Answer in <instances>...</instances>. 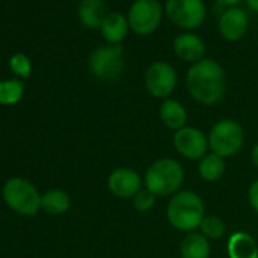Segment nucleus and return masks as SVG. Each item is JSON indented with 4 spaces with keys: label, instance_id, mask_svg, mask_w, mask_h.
I'll return each instance as SVG.
<instances>
[{
    "label": "nucleus",
    "instance_id": "obj_1",
    "mask_svg": "<svg viewBox=\"0 0 258 258\" xmlns=\"http://www.w3.org/2000/svg\"><path fill=\"white\" fill-rule=\"evenodd\" d=\"M185 85L190 96L202 105L219 103L226 91V75L223 67L210 58L195 62L185 76Z\"/></svg>",
    "mask_w": 258,
    "mask_h": 258
},
{
    "label": "nucleus",
    "instance_id": "obj_2",
    "mask_svg": "<svg viewBox=\"0 0 258 258\" xmlns=\"http://www.w3.org/2000/svg\"><path fill=\"white\" fill-rule=\"evenodd\" d=\"M169 223L184 232H193L201 226L205 217V205L202 198L191 190H181L172 196L167 205Z\"/></svg>",
    "mask_w": 258,
    "mask_h": 258
},
{
    "label": "nucleus",
    "instance_id": "obj_3",
    "mask_svg": "<svg viewBox=\"0 0 258 258\" xmlns=\"http://www.w3.org/2000/svg\"><path fill=\"white\" fill-rule=\"evenodd\" d=\"M185 179L182 166L172 158H160L154 161L145 173V185L157 198L173 196L179 191Z\"/></svg>",
    "mask_w": 258,
    "mask_h": 258
},
{
    "label": "nucleus",
    "instance_id": "obj_4",
    "mask_svg": "<svg viewBox=\"0 0 258 258\" xmlns=\"http://www.w3.org/2000/svg\"><path fill=\"white\" fill-rule=\"evenodd\" d=\"M244 143V129L232 118H222L213 124L208 134V145L213 154L228 158L235 155Z\"/></svg>",
    "mask_w": 258,
    "mask_h": 258
},
{
    "label": "nucleus",
    "instance_id": "obj_5",
    "mask_svg": "<svg viewBox=\"0 0 258 258\" xmlns=\"http://www.w3.org/2000/svg\"><path fill=\"white\" fill-rule=\"evenodd\" d=\"M91 75L102 82H115L124 72V52L120 44L97 47L88 58Z\"/></svg>",
    "mask_w": 258,
    "mask_h": 258
},
{
    "label": "nucleus",
    "instance_id": "obj_6",
    "mask_svg": "<svg viewBox=\"0 0 258 258\" xmlns=\"http://www.w3.org/2000/svg\"><path fill=\"white\" fill-rule=\"evenodd\" d=\"M4 199L13 211L22 216H34L41 208V195L32 182L23 178H13L5 182Z\"/></svg>",
    "mask_w": 258,
    "mask_h": 258
},
{
    "label": "nucleus",
    "instance_id": "obj_7",
    "mask_svg": "<svg viewBox=\"0 0 258 258\" xmlns=\"http://www.w3.org/2000/svg\"><path fill=\"white\" fill-rule=\"evenodd\" d=\"M163 20V7L158 0H134L127 11V23L137 35L154 34Z\"/></svg>",
    "mask_w": 258,
    "mask_h": 258
},
{
    "label": "nucleus",
    "instance_id": "obj_8",
    "mask_svg": "<svg viewBox=\"0 0 258 258\" xmlns=\"http://www.w3.org/2000/svg\"><path fill=\"white\" fill-rule=\"evenodd\" d=\"M164 10L175 26L187 31L202 26L207 17L204 0H167Z\"/></svg>",
    "mask_w": 258,
    "mask_h": 258
},
{
    "label": "nucleus",
    "instance_id": "obj_9",
    "mask_svg": "<svg viewBox=\"0 0 258 258\" xmlns=\"http://www.w3.org/2000/svg\"><path fill=\"white\" fill-rule=\"evenodd\" d=\"M178 84L176 70L172 64L166 61H155L149 66L145 75V85L151 96L157 99H169V96L175 91Z\"/></svg>",
    "mask_w": 258,
    "mask_h": 258
},
{
    "label": "nucleus",
    "instance_id": "obj_10",
    "mask_svg": "<svg viewBox=\"0 0 258 258\" xmlns=\"http://www.w3.org/2000/svg\"><path fill=\"white\" fill-rule=\"evenodd\" d=\"M173 146L181 157L191 161L202 160L210 149L208 137L195 126H184L176 131L173 136Z\"/></svg>",
    "mask_w": 258,
    "mask_h": 258
},
{
    "label": "nucleus",
    "instance_id": "obj_11",
    "mask_svg": "<svg viewBox=\"0 0 258 258\" xmlns=\"http://www.w3.org/2000/svg\"><path fill=\"white\" fill-rule=\"evenodd\" d=\"M142 176L131 167H117L114 169L106 181L108 190L120 199H133L143 185Z\"/></svg>",
    "mask_w": 258,
    "mask_h": 258
},
{
    "label": "nucleus",
    "instance_id": "obj_12",
    "mask_svg": "<svg viewBox=\"0 0 258 258\" xmlns=\"http://www.w3.org/2000/svg\"><path fill=\"white\" fill-rule=\"evenodd\" d=\"M247 16L241 8L231 7L219 19V31L222 37L228 41H238L247 32Z\"/></svg>",
    "mask_w": 258,
    "mask_h": 258
},
{
    "label": "nucleus",
    "instance_id": "obj_13",
    "mask_svg": "<svg viewBox=\"0 0 258 258\" xmlns=\"http://www.w3.org/2000/svg\"><path fill=\"white\" fill-rule=\"evenodd\" d=\"M173 52L179 59L195 64L205 58L207 47L198 35L191 32H184L173 40Z\"/></svg>",
    "mask_w": 258,
    "mask_h": 258
},
{
    "label": "nucleus",
    "instance_id": "obj_14",
    "mask_svg": "<svg viewBox=\"0 0 258 258\" xmlns=\"http://www.w3.org/2000/svg\"><path fill=\"white\" fill-rule=\"evenodd\" d=\"M129 29L131 28H129L127 17H124L121 13L106 14V17L100 26L102 37L105 38V41L108 44H120L126 38Z\"/></svg>",
    "mask_w": 258,
    "mask_h": 258
},
{
    "label": "nucleus",
    "instance_id": "obj_15",
    "mask_svg": "<svg viewBox=\"0 0 258 258\" xmlns=\"http://www.w3.org/2000/svg\"><path fill=\"white\" fill-rule=\"evenodd\" d=\"M226 249L229 258H258V244L255 238L244 231L234 232L228 240Z\"/></svg>",
    "mask_w": 258,
    "mask_h": 258
},
{
    "label": "nucleus",
    "instance_id": "obj_16",
    "mask_svg": "<svg viewBox=\"0 0 258 258\" xmlns=\"http://www.w3.org/2000/svg\"><path fill=\"white\" fill-rule=\"evenodd\" d=\"M187 109L184 105L175 99H166L160 106V120L163 124L172 131H179L184 126H187Z\"/></svg>",
    "mask_w": 258,
    "mask_h": 258
},
{
    "label": "nucleus",
    "instance_id": "obj_17",
    "mask_svg": "<svg viewBox=\"0 0 258 258\" xmlns=\"http://www.w3.org/2000/svg\"><path fill=\"white\" fill-rule=\"evenodd\" d=\"M78 16L81 23L88 29H100L106 17L103 0H81Z\"/></svg>",
    "mask_w": 258,
    "mask_h": 258
},
{
    "label": "nucleus",
    "instance_id": "obj_18",
    "mask_svg": "<svg viewBox=\"0 0 258 258\" xmlns=\"http://www.w3.org/2000/svg\"><path fill=\"white\" fill-rule=\"evenodd\" d=\"M210 241L201 232H188L181 241L182 258H210Z\"/></svg>",
    "mask_w": 258,
    "mask_h": 258
},
{
    "label": "nucleus",
    "instance_id": "obj_19",
    "mask_svg": "<svg viewBox=\"0 0 258 258\" xmlns=\"http://www.w3.org/2000/svg\"><path fill=\"white\" fill-rule=\"evenodd\" d=\"M199 175L204 181L207 182H216L219 181L225 170H226V164H225V158L216 155V154H207L202 160H199Z\"/></svg>",
    "mask_w": 258,
    "mask_h": 258
},
{
    "label": "nucleus",
    "instance_id": "obj_20",
    "mask_svg": "<svg viewBox=\"0 0 258 258\" xmlns=\"http://www.w3.org/2000/svg\"><path fill=\"white\" fill-rule=\"evenodd\" d=\"M70 196L59 188H52L41 196V208L50 214H62L70 208Z\"/></svg>",
    "mask_w": 258,
    "mask_h": 258
},
{
    "label": "nucleus",
    "instance_id": "obj_21",
    "mask_svg": "<svg viewBox=\"0 0 258 258\" xmlns=\"http://www.w3.org/2000/svg\"><path fill=\"white\" fill-rule=\"evenodd\" d=\"M25 85L22 81L11 79V81H4L0 82V103L2 105H14L20 102L23 97Z\"/></svg>",
    "mask_w": 258,
    "mask_h": 258
},
{
    "label": "nucleus",
    "instance_id": "obj_22",
    "mask_svg": "<svg viewBox=\"0 0 258 258\" xmlns=\"http://www.w3.org/2000/svg\"><path fill=\"white\" fill-rule=\"evenodd\" d=\"M201 234L205 235L208 240H217L220 237L225 235V231H226V226L223 223V220L217 216H205L201 226Z\"/></svg>",
    "mask_w": 258,
    "mask_h": 258
},
{
    "label": "nucleus",
    "instance_id": "obj_23",
    "mask_svg": "<svg viewBox=\"0 0 258 258\" xmlns=\"http://www.w3.org/2000/svg\"><path fill=\"white\" fill-rule=\"evenodd\" d=\"M155 202H157V196H155L152 191H149L148 188H142V190L133 198V205H134V208H136L137 211H140V213H148V211H151V210L154 208Z\"/></svg>",
    "mask_w": 258,
    "mask_h": 258
},
{
    "label": "nucleus",
    "instance_id": "obj_24",
    "mask_svg": "<svg viewBox=\"0 0 258 258\" xmlns=\"http://www.w3.org/2000/svg\"><path fill=\"white\" fill-rule=\"evenodd\" d=\"M11 69L16 75H19L20 78H28L31 75V70H32V66H31V61L26 55L23 53H16L11 61Z\"/></svg>",
    "mask_w": 258,
    "mask_h": 258
},
{
    "label": "nucleus",
    "instance_id": "obj_25",
    "mask_svg": "<svg viewBox=\"0 0 258 258\" xmlns=\"http://www.w3.org/2000/svg\"><path fill=\"white\" fill-rule=\"evenodd\" d=\"M247 199H249V204H250L252 210L255 213H258V179H255L250 184L249 191H247Z\"/></svg>",
    "mask_w": 258,
    "mask_h": 258
},
{
    "label": "nucleus",
    "instance_id": "obj_26",
    "mask_svg": "<svg viewBox=\"0 0 258 258\" xmlns=\"http://www.w3.org/2000/svg\"><path fill=\"white\" fill-rule=\"evenodd\" d=\"M250 160H252V164L258 169V143L250 151Z\"/></svg>",
    "mask_w": 258,
    "mask_h": 258
},
{
    "label": "nucleus",
    "instance_id": "obj_27",
    "mask_svg": "<svg viewBox=\"0 0 258 258\" xmlns=\"http://www.w3.org/2000/svg\"><path fill=\"white\" fill-rule=\"evenodd\" d=\"M216 2L219 4V5H222V7H234V5H237L238 2H241V0H216Z\"/></svg>",
    "mask_w": 258,
    "mask_h": 258
},
{
    "label": "nucleus",
    "instance_id": "obj_28",
    "mask_svg": "<svg viewBox=\"0 0 258 258\" xmlns=\"http://www.w3.org/2000/svg\"><path fill=\"white\" fill-rule=\"evenodd\" d=\"M247 8H250L252 11H256L258 13V0H244Z\"/></svg>",
    "mask_w": 258,
    "mask_h": 258
}]
</instances>
